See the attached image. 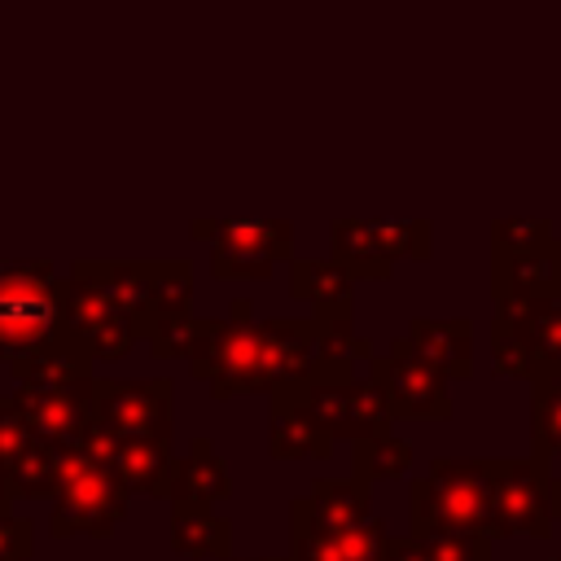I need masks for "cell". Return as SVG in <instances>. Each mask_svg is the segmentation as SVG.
Masks as SVG:
<instances>
[{"label":"cell","mask_w":561,"mask_h":561,"mask_svg":"<svg viewBox=\"0 0 561 561\" xmlns=\"http://www.w3.org/2000/svg\"><path fill=\"white\" fill-rule=\"evenodd\" d=\"M188 368L210 386L215 399L232 394H276L302 386L320 368L316 324L307 320H259V316H215L197 320L188 342Z\"/></svg>","instance_id":"obj_1"},{"label":"cell","mask_w":561,"mask_h":561,"mask_svg":"<svg viewBox=\"0 0 561 561\" xmlns=\"http://www.w3.org/2000/svg\"><path fill=\"white\" fill-rule=\"evenodd\" d=\"M66 324L92 359H123L149 329V259H75Z\"/></svg>","instance_id":"obj_2"},{"label":"cell","mask_w":561,"mask_h":561,"mask_svg":"<svg viewBox=\"0 0 561 561\" xmlns=\"http://www.w3.org/2000/svg\"><path fill=\"white\" fill-rule=\"evenodd\" d=\"M13 368V403L26 416V425L53 447V451H75L83 447L88 430H92V394H96V377H92V355L83 351V342L75 333H66L53 351L9 364Z\"/></svg>","instance_id":"obj_3"},{"label":"cell","mask_w":561,"mask_h":561,"mask_svg":"<svg viewBox=\"0 0 561 561\" xmlns=\"http://www.w3.org/2000/svg\"><path fill=\"white\" fill-rule=\"evenodd\" d=\"M66 333V276L48 259H0V359H35Z\"/></svg>","instance_id":"obj_4"},{"label":"cell","mask_w":561,"mask_h":561,"mask_svg":"<svg viewBox=\"0 0 561 561\" xmlns=\"http://www.w3.org/2000/svg\"><path fill=\"white\" fill-rule=\"evenodd\" d=\"M412 535H456L491 543V460H430L408 486Z\"/></svg>","instance_id":"obj_5"},{"label":"cell","mask_w":561,"mask_h":561,"mask_svg":"<svg viewBox=\"0 0 561 561\" xmlns=\"http://www.w3.org/2000/svg\"><path fill=\"white\" fill-rule=\"evenodd\" d=\"M127 495L131 491L101 456H92L88 447L61 451L53 482V517H48L53 539H70V535L110 539L127 517Z\"/></svg>","instance_id":"obj_6"},{"label":"cell","mask_w":561,"mask_h":561,"mask_svg":"<svg viewBox=\"0 0 561 561\" xmlns=\"http://www.w3.org/2000/svg\"><path fill=\"white\" fill-rule=\"evenodd\" d=\"M307 412L333 443H368L394 434V412L386 403V390L373 377H355L351 368L320 364L311 381L298 386Z\"/></svg>","instance_id":"obj_7"},{"label":"cell","mask_w":561,"mask_h":561,"mask_svg":"<svg viewBox=\"0 0 561 561\" xmlns=\"http://www.w3.org/2000/svg\"><path fill=\"white\" fill-rule=\"evenodd\" d=\"M188 232L210 241V272L219 280H267L276 263H294V224L272 219H193Z\"/></svg>","instance_id":"obj_8"},{"label":"cell","mask_w":561,"mask_h":561,"mask_svg":"<svg viewBox=\"0 0 561 561\" xmlns=\"http://www.w3.org/2000/svg\"><path fill=\"white\" fill-rule=\"evenodd\" d=\"M333 259L359 280H386L399 259H430L434 254V224L430 219H333L329 224Z\"/></svg>","instance_id":"obj_9"},{"label":"cell","mask_w":561,"mask_h":561,"mask_svg":"<svg viewBox=\"0 0 561 561\" xmlns=\"http://www.w3.org/2000/svg\"><path fill=\"white\" fill-rule=\"evenodd\" d=\"M557 513H552V473L548 460L522 456V460H491V539L530 535L552 539Z\"/></svg>","instance_id":"obj_10"},{"label":"cell","mask_w":561,"mask_h":561,"mask_svg":"<svg viewBox=\"0 0 561 561\" xmlns=\"http://www.w3.org/2000/svg\"><path fill=\"white\" fill-rule=\"evenodd\" d=\"M491 355L504 377H522V381L561 368V298L495 311Z\"/></svg>","instance_id":"obj_11"},{"label":"cell","mask_w":561,"mask_h":561,"mask_svg":"<svg viewBox=\"0 0 561 561\" xmlns=\"http://www.w3.org/2000/svg\"><path fill=\"white\" fill-rule=\"evenodd\" d=\"M92 430L105 438H153L171 443V381L167 377H96Z\"/></svg>","instance_id":"obj_12"},{"label":"cell","mask_w":561,"mask_h":561,"mask_svg":"<svg viewBox=\"0 0 561 561\" xmlns=\"http://www.w3.org/2000/svg\"><path fill=\"white\" fill-rule=\"evenodd\" d=\"M373 381L386 390V403L394 416L408 421H447L451 416V394L447 381L416 355V346L399 333L381 355H373Z\"/></svg>","instance_id":"obj_13"},{"label":"cell","mask_w":561,"mask_h":561,"mask_svg":"<svg viewBox=\"0 0 561 561\" xmlns=\"http://www.w3.org/2000/svg\"><path fill=\"white\" fill-rule=\"evenodd\" d=\"M57 456L18 412L9 394H0V478L9 500H39L53 495L57 482Z\"/></svg>","instance_id":"obj_14"},{"label":"cell","mask_w":561,"mask_h":561,"mask_svg":"<svg viewBox=\"0 0 561 561\" xmlns=\"http://www.w3.org/2000/svg\"><path fill=\"white\" fill-rule=\"evenodd\" d=\"M373 517V495L364 478H320L289 504V535L311 530H351Z\"/></svg>","instance_id":"obj_15"},{"label":"cell","mask_w":561,"mask_h":561,"mask_svg":"<svg viewBox=\"0 0 561 561\" xmlns=\"http://www.w3.org/2000/svg\"><path fill=\"white\" fill-rule=\"evenodd\" d=\"M491 298L495 311L561 298V241H548L530 254H491Z\"/></svg>","instance_id":"obj_16"},{"label":"cell","mask_w":561,"mask_h":561,"mask_svg":"<svg viewBox=\"0 0 561 561\" xmlns=\"http://www.w3.org/2000/svg\"><path fill=\"white\" fill-rule=\"evenodd\" d=\"M83 447L92 456H101L118 473V482L127 491H145V495H162L167 500V482H171V469H175L171 443H153V438H105V434L88 430Z\"/></svg>","instance_id":"obj_17"},{"label":"cell","mask_w":561,"mask_h":561,"mask_svg":"<svg viewBox=\"0 0 561 561\" xmlns=\"http://www.w3.org/2000/svg\"><path fill=\"white\" fill-rule=\"evenodd\" d=\"M416 355L443 377V381H469L473 377V320L465 316H412L403 333Z\"/></svg>","instance_id":"obj_18"},{"label":"cell","mask_w":561,"mask_h":561,"mask_svg":"<svg viewBox=\"0 0 561 561\" xmlns=\"http://www.w3.org/2000/svg\"><path fill=\"white\" fill-rule=\"evenodd\" d=\"M267 451H272V460H329L333 456V438L316 425V416L307 412L298 386L272 394Z\"/></svg>","instance_id":"obj_19"},{"label":"cell","mask_w":561,"mask_h":561,"mask_svg":"<svg viewBox=\"0 0 561 561\" xmlns=\"http://www.w3.org/2000/svg\"><path fill=\"white\" fill-rule=\"evenodd\" d=\"M228 495H232V473H228L224 456L215 451V443L206 434H197L188 443V451L175 456V469H171V482H167V500L171 504L215 508Z\"/></svg>","instance_id":"obj_20"},{"label":"cell","mask_w":561,"mask_h":561,"mask_svg":"<svg viewBox=\"0 0 561 561\" xmlns=\"http://www.w3.org/2000/svg\"><path fill=\"white\" fill-rule=\"evenodd\" d=\"M289 298L311 307V320L355 316V276L329 259H294L289 263Z\"/></svg>","instance_id":"obj_21"},{"label":"cell","mask_w":561,"mask_h":561,"mask_svg":"<svg viewBox=\"0 0 561 561\" xmlns=\"http://www.w3.org/2000/svg\"><path fill=\"white\" fill-rule=\"evenodd\" d=\"M386 522L368 517L364 526L351 530H311V535H289V557L285 561H386Z\"/></svg>","instance_id":"obj_22"},{"label":"cell","mask_w":561,"mask_h":561,"mask_svg":"<svg viewBox=\"0 0 561 561\" xmlns=\"http://www.w3.org/2000/svg\"><path fill=\"white\" fill-rule=\"evenodd\" d=\"M171 548L180 557H215V561H228L232 557V526L215 508L171 504Z\"/></svg>","instance_id":"obj_23"},{"label":"cell","mask_w":561,"mask_h":561,"mask_svg":"<svg viewBox=\"0 0 561 561\" xmlns=\"http://www.w3.org/2000/svg\"><path fill=\"white\" fill-rule=\"evenodd\" d=\"M530 456H561V368L535 373L530 381Z\"/></svg>","instance_id":"obj_24"},{"label":"cell","mask_w":561,"mask_h":561,"mask_svg":"<svg viewBox=\"0 0 561 561\" xmlns=\"http://www.w3.org/2000/svg\"><path fill=\"white\" fill-rule=\"evenodd\" d=\"M175 316H193V263L149 259V324Z\"/></svg>","instance_id":"obj_25"},{"label":"cell","mask_w":561,"mask_h":561,"mask_svg":"<svg viewBox=\"0 0 561 561\" xmlns=\"http://www.w3.org/2000/svg\"><path fill=\"white\" fill-rule=\"evenodd\" d=\"M386 561H491V543L456 535H390Z\"/></svg>","instance_id":"obj_26"},{"label":"cell","mask_w":561,"mask_h":561,"mask_svg":"<svg viewBox=\"0 0 561 561\" xmlns=\"http://www.w3.org/2000/svg\"><path fill=\"white\" fill-rule=\"evenodd\" d=\"M316 324V351H320V364H333V368H351L355 359H368L373 364V342L364 333L351 329V316H324V320H311Z\"/></svg>","instance_id":"obj_27"},{"label":"cell","mask_w":561,"mask_h":561,"mask_svg":"<svg viewBox=\"0 0 561 561\" xmlns=\"http://www.w3.org/2000/svg\"><path fill=\"white\" fill-rule=\"evenodd\" d=\"M408 469H412V443L408 438L386 434V438L355 443V478H364L368 486L381 482V478H399Z\"/></svg>","instance_id":"obj_28"},{"label":"cell","mask_w":561,"mask_h":561,"mask_svg":"<svg viewBox=\"0 0 561 561\" xmlns=\"http://www.w3.org/2000/svg\"><path fill=\"white\" fill-rule=\"evenodd\" d=\"M557 241L552 232V219H522V215H508V219H495L491 224V254H530L539 245Z\"/></svg>","instance_id":"obj_29"},{"label":"cell","mask_w":561,"mask_h":561,"mask_svg":"<svg viewBox=\"0 0 561 561\" xmlns=\"http://www.w3.org/2000/svg\"><path fill=\"white\" fill-rule=\"evenodd\" d=\"M35 548V530L26 517H18L13 508H0V561H31Z\"/></svg>","instance_id":"obj_30"},{"label":"cell","mask_w":561,"mask_h":561,"mask_svg":"<svg viewBox=\"0 0 561 561\" xmlns=\"http://www.w3.org/2000/svg\"><path fill=\"white\" fill-rule=\"evenodd\" d=\"M552 513H557V522H561V478H552Z\"/></svg>","instance_id":"obj_31"},{"label":"cell","mask_w":561,"mask_h":561,"mask_svg":"<svg viewBox=\"0 0 561 561\" xmlns=\"http://www.w3.org/2000/svg\"><path fill=\"white\" fill-rule=\"evenodd\" d=\"M254 561H285V557H254Z\"/></svg>","instance_id":"obj_32"},{"label":"cell","mask_w":561,"mask_h":561,"mask_svg":"<svg viewBox=\"0 0 561 561\" xmlns=\"http://www.w3.org/2000/svg\"><path fill=\"white\" fill-rule=\"evenodd\" d=\"M557 561H561V557H557Z\"/></svg>","instance_id":"obj_33"}]
</instances>
